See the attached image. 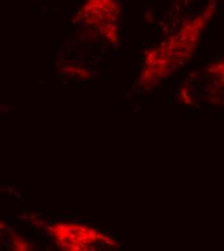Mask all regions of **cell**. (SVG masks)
Instances as JSON below:
<instances>
[]
</instances>
